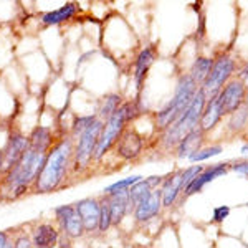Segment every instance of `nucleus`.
<instances>
[{
    "mask_svg": "<svg viewBox=\"0 0 248 248\" xmlns=\"http://www.w3.org/2000/svg\"><path fill=\"white\" fill-rule=\"evenodd\" d=\"M55 142L57 138L48 126L33 127V131L29 134V147L22 159L9 174L0 177V201H17L33 187L46 161L48 151Z\"/></svg>",
    "mask_w": 248,
    "mask_h": 248,
    "instance_id": "1",
    "label": "nucleus"
},
{
    "mask_svg": "<svg viewBox=\"0 0 248 248\" xmlns=\"http://www.w3.org/2000/svg\"><path fill=\"white\" fill-rule=\"evenodd\" d=\"M73 154H75V139L70 134L62 136L57 142L48 151L46 161L43 169L40 170L33 189L37 194H51L58 189L65 187L66 179L70 177L71 167H73Z\"/></svg>",
    "mask_w": 248,
    "mask_h": 248,
    "instance_id": "2",
    "label": "nucleus"
},
{
    "mask_svg": "<svg viewBox=\"0 0 248 248\" xmlns=\"http://www.w3.org/2000/svg\"><path fill=\"white\" fill-rule=\"evenodd\" d=\"M139 113L141 111L138 108V103L126 101L119 106V109L108 121H105V126H103L101 136H99L98 146H96L93 155V162H99L105 159V155L113 149L114 144L118 142V139L121 138V134L126 129V124L138 118Z\"/></svg>",
    "mask_w": 248,
    "mask_h": 248,
    "instance_id": "3",
    "label": "nucleus"
},
{
    "mask_svg": "<svg viewBox=\"0 0 248 248\" xmlns=\"http://www.w3.org/2000/svg\"><path fill=\"white\" fill-rule=\"evenodd\" d=\"M205 103H207V96L202 91V88H199L189 108L179 116L177 121L174 124H170V126L164 131L162 142L167 149L177 147V144L181 142L187 134H190L192 131L197 129L199 123H201V118H202V113H203V108H205Z\"/></svg>",
    "mask_w": 248,
    "mask_h": 248,
    "instance_id": "4",
    "label": "nucleus"
},
{
    "mask_svg": "<svg viewBox=\"0 0 248 248\" xmlns=\"http://www.w3.org/2000/svg\"><path fill=\"white\" fill-rule=\"evenodd\" d=\"M199 88L201 86L190 78V75H182V77L179 78L172 99L157 113V126L161 127V129L166 131L170 124H174L177 121L179 116L189 108Z\"/></svg>",
    "mask_w": 248,
    "mask_h": 248,
    "instance_id": "5",
    "label": "nucleus"
},
{
    "mask_svg": "<svg viewBox=\"0 0 248 248\" xmlns=\"http://www.w3.org/2000/svg\"><path fill=\"white\" fill-rule=\"evenodd\" d=\"M105 123L101 119H96L90 127L75 141V154H73V174H81L86 169H90L93 162V155L98 146L99 136H101Z\"/></svg>",
    "mask_w": 248,
    "mask_h": 248,
    "instance_id": "6",
    "label": "nucleus"
},
{
    "mask_svg": "<svg viewBox=\"0 0 248 248\" xmlns=\"http://www.w3.org/2000/svg\"><path fill=\"white\" fill-rule=\"evenodd\" d=\"M235 71V60L229 55H222L214 62L212 70L207 77L205 81L202 83V91L205 93L207 98L217 96L222 88L230 81V77Z\"/></svg>",
    "mask_w": 248,
    "mask_h": 248,
    "instance_id": "7",
    "label": "nucleus"
},
{
    "mask_svg": "<svg viewBox=\"0 0 248 248\" xmlns=\"http://www.w3.org/2000/svg\"><path fill=\"white\" fill-rule=\"evenodd\" d=\"M55 222L57 227L65 235L66 238H81L85 235V229H83V222L79 218L75 203H65V205H58L53 210Z\"/></svg>",
    "mask_w": 248,
    "mask_h": 248,
    "instance_id": "8",
    "label": "nucleus"
},
{
    "mask_svg": "<svg viewBox=\"0 0 248 248\" xmlns=\"http://www.w3.org/2000/svg\"><path fill=\"white\" fill-rule=\"evenodd\" d=\"M29 147V136L22 133H12L5 147L0 151V177L14 169Z\"/></svg>",
    "mask_w": 248,
    "mask_h": 248,
    "instance_id": "9",
    "label": "nucleus"
},
{
    "mask_svg": "<svg viewBox=\"0 0 248 248\" xmlns=\"http://www.w3.org/2000/svg\"><path fill=\"white\" fill-rule=\"evenodd\" d=\"M247 85L242 79H230L222 91L218 93V103L222 108V114H233L242 106H245Z\"/></svg>",
    "mask_w": 248,
    "mask_h": 248,
    "instance_id": "10",
    "label": "nucleus"
},
{
    "mask_svg": "<svg viewBox=\"0 0 248 248\" xmlns=\"http://www.w3.org/2000/svg\"><path fill=\"white\" fill-rule=\"evenodd\" d=\"M79 218L83 222L85 233L93 235L98 232L99 227V214H101V201L96 197H86L75 203Z\"/></svg>",
    "mask_w": 248,
    "mask_h": 248,
    "instance_id": "11",
    "label": "nucleus"
},
{
    "mask_svg": "<svg viewBox=\"0 0 248 248\" xmlns=\"http://www.w3.org/2000/svg\"><path fill=\"white\" fill-rule=\"evenodd\" d=\"M30 240L33 248H58L62 232L50 222H42L31 229Z\"/></svg>",
    "mask_w": 248,
    "mask_h": 248,
    "instance_id": "12",
    "label": "nucleus"
},
{
    "mask_svg": "<svg viewBox=\"0 0 248 248\" xmlns=\"http://www.w3.org/2000/svg\"><path fill=\"white\" fill-rule=\"evenodd\" d=\"M162 210V194L161 189H155L134 207V218L139 223H146L151 218H155Z\"/></svg>",
    "mask_w": 248,
    "mask_h": 248,
    "instance_id": "13",
    "label": "nucleus"
},
{
    "mask_svg": "<svg viewBox=\"0 0 248 248\" xmlns=\"http://www.w3.org/2000/svg\"><path fill=\"white\" fill-rule=\"evenodd\" d=\"M229 169H230L229 164H215V166L203 167V170L189 184V186L186 187V190H184L182 194L186 195V197L197 194V192H201L203 187L207 186V184H210L212 181H215L217 177H222V175H225L227 172H229Z\"/></svg>",
    "mask_w": 248,
    "mask_h": 248,
    "instance_id": "14",
    "label": "nucleus"
},
{
    "mask_svg": "<svg viewBox=\"0 0 248 248\" xmlns=\"http://www.w3.org/2000/svg\"><path fill=\"white\" fill-rule=\"evenodd\" d=\"M114 149L119 157L126 159V161H133V159L138 157L142 151L141 136H138L134 131H131L126 127L124 133L121 134V138L118 139V142L114 144Z\"/></svg>",
    "mask_w": 248,
    "mask_h": 248,
    "instance_id": "15",
    "label": "nucleus"
},
{
    "mask_svg": "<svg viewBox=\"0 0 248 248\" xmlns=\"http://www.w3.org/2000/svg\"><path fill=\"white\" fill-rule=\"evenodd\" d=\"M155 60V50L154 46H146L139 51V55L136 57L134 60V83H136V88L138 91L142 90L144 86V81H146V77H147V71H149L151 65L154 63Z\"/></svg>",
    "mask_w": 248,
    "mask_h": 248,
    "instance_id": "16",
    "label": "nucleus"
},
{
    "mask_svg": "<svg viewBox=\"0 0 248 248\" xmlns=\"http://www.w3.org/2000/svg\"><path fill=\"white\" fill-rule=\"evenodd\" d=\"M222 118H223V114H222V108H220V103H218V94L212 96V98H207L201 123H199V129H201L203 134L209 133V131H212L217 126Z\"/></svg>",
    "mask_w": 248,
    "mask_h": 248,
    "instance_id": "17",
    "label": "nucleus"
},
{
    "mask_svg": "<svg viewBox=\"0 0 248 248\" xmlns=\"http://www.w3.org/2000/svg\"><path fill=\"white\" fill-rule=\"evenodd\" d=\"M161 194H162V207L174 205L177 197L182 194V170L174 172L167 179H164Z\"/></svg>",
    "mask_w": 248,
    "mask_h": 248,
    "instance_id": "18",
    "label": "nucleus"
},
{
    "mask_svg": "<svg viewBox=\"0 0 248 248\" xmlns=\"http://www.w3.org/2000/svg\"><path fill=\"white\" fill-rule=\"evenodd\" d=\"M78 14V3L68 2L65 5L58 7L55 10H50L46 14L42 15V23L45 27H53V25H62V23L70 22L75 15Z\"/></svg>",
    "mask_w": 248,
    "mask_h": 248,
    "instance_id": "19",
    "label": "nucleus"
},
{
    "mask_svg": "<svg viewBox=\"0 0 248 248\" xmlns=\"http://www.w3.org/2000/svg\"><path fill=\"white\" fill-rule=\"evenodd\" d=\"M108 203H109V210H111V218H113V225H119L123 222V218L126 217V214L131 210L129 205V195L126 192H121V194H116L108 197Z\"/></svg>",
    "mask_w": 248,
    "mask_h": 248,
    "instance_id": "20",
    "label": "nucleus"
},
{
    "mask_svg": "<svg viewBox=\"0 0 248 248\" xmlns=\"http://www.w3.org/2000/svg\"><path fill=\"white\" fill-rule=\"evenodd\" d=\"M202 142H203V133L201 129L192 131L190 134H187L181 142L177 144V155L181 159H189L192 154H195L197 151L202 149Z\"/></svg>",
    "mask_w": 248,
    "mask_h": 248,
    "instance_id": "21",
    "label": "nucleus"
},
{
    "mask_svg": "<svg viewBox=\"0 0 248 248\" xmlns=\"http://www.w3.org/2000/svg\"><path fill=\"white\" fill-rule=\"evenodd\" d=\"M121 105H123V99L118 93L106 94L105 98H103L101 105H99V109H98V113H96V116H98V119H101V121L105 123L119 109Z\"/></svg>",
    "mask_w": 248,
    "mask_h": 248,
    "instance_id": "22",
    "label": "nucleus"
},
{
    "mask_svg": "<svg viewBox=\"0 0 248 248\" xmlns=\"http://www.w3.org/2000/svg\"><path fill=\"white\" fill-rule=\"evenodd\" d=\"M212 65H214V60L210 58H205V57H201L195 60V63L192 65L190 68V78L197 83L199 86H202V83L205 81L207 77H209L210 70H212Z\"/></svg>",
    "mask_w": 248,
    "mask_h": 248,
    "instance_id": "23",
    "label": "nucleus"
},
{
    "mask_svg": "<svg viewBox=\"0 0 248 248\" xmlns=\"http://www.w3.org/2000/svg\"><path fill=\"white\" fill-rule=\"evenodd\" d=\"M154 189L151 187V184L147 179H141L139 182H136L133 187H131L129 190H127V195H129V205L131 209H134L136 205H138L139 202L144 201V199L147 197V195L151 194Z\"/></svg>",
    "mask_w": 248,
    "mask_h": 248,
    "instance_id": "24",
    "label": "nucleus"
},
{
    "mask_svg": "<svg viewBox=\"0 0 248 248\" xmlns=\"http://www.w3.org/2000/svg\"><path fill=\"white\" fill-rule=\"evenodd\" d=\"M96 119H98V116H96V113H93V114H81V116H77L75 118V121H73V124H71V131H70V138L71 139H77L81 136L85 131L88 129V127L93 124Z\"/></svg>",
    "mask_w": 248,
    "mask_h": 248,
    "instance_id": "25",
    "label": "nucleus"
},
{
    "mask_svg": "<svg viewBox=\"0 0 248 248\" xmlns=\"http://www.w3.org/2000/svg\"><path fill=\"white\" fill-rule=\"evenodd\" d=\"M141 179H142L141 175H133V177L119 179V181L113 182L111 186L105 187V190H103V195H108V197H111V195H116V194H121V192L129 190L131 187H133L136 182L141 181Z\"/></svg>",
    "mask_w": 248,
    "mask_h": 248,
    "instance_id": "26",
    "label": "nucleus"
},
{
    "mask_svg": "<svg viewBox=\"0 0 248 248\" xmlns=\"http://www.w3.org/2000/svg\"><path fill=\"white\" fill-rule=\"evenodd\" d=\"M99 201H101V214H99L98 233H106V232L113 227V218H111V210H109V203H108L106 195H103Z\"/></svg>",
    "mask_w": 248,
    "mask_h": 248,
    "instance_id": "27",
    "label": "nucleus"
},
{
    "mask_svg": "<svg viewBox=\"0 0 248 248\" xmlns=\"http://www.w3.org/2000/svg\"><path fill=\"white\" fill-rule=\"evenodd\" d=\"M222 146H210V147H203V149L197 151L195 154H192L189 157V161L192 162H202V161H207L210 157H215V155L222 154Z\"/></svg>",
    "mask_w": 248,
    "mask_h": 248,
    "instance_id": "28",
    "label": "nucleus"
},
{
    "mask_svg": "<svg viewBox=\"0 0 248 248\" xmlns=\"http://www.w3.org/2000/svg\"><path fill=\"white\" fill-rule=\"evenodd\" d=\"M248 121V108L247 106H242L238 111H235L233 114H230V129L232 131H240L243 126H245V123Z\"/></svg>",
    "mask_w": 248,
    "mask_h": 248,
    "instance_id": "29",
    "label": "nucleus"
},
{
    "mask_svg": "<svg viewBox=\"0 0 248 248\" xmlns=\"http://www.w3.org/2000/svg\"><path fill=\"white\" fill-rule=\"evenodd\" d=\"M230 215V207L229 205H218V207H215L214 209V215H212V220L214 222H223L227 217Z\"/></svg>",
    "mask_w": 248,
    "mask_h": 248,
    "instance_id": "30",
    "label": "nucleus"
},
{
    "mask_svg": "<svg viewBox=\"0 0 248 248\" xmlns=\"http://www.w3.org/2000/svg\"><path fill=\"white\" fill-rule=\"evenodd\" d=\"M14 248H33L30 235H27V233L17 235V237L14 238Z\"/></svg>",
    "mask_w": 248,
    "mask_h": 248,
    "instance_id": "31",
    "label": "nucleus"
},
{
    "mask_svg": "<svg viewBox=\"0 0 248 248\" xmlns=\"http://www.w3.org/2000/svg\"><path fill=\"white\" fill-rule=\"evenodd\" d=\"M0 248H14V237L5 230H0Z\"/></svg>",
    "mask_w": 248,
    "mask_h": 248,
    "instance_id": "32",
    "label": "nucleus"
},
{
    "mask_svg": "<svg viewBox=\"0 0 248 248\" xmlns=\"http://www.w3.org/2000/svg\"><path fill=\"white\" fill-rule=\"evenodd\" d=\"M230 169L235 170V172H238V174H242V175H247V177H248V161L233 164V166H232Z\"/></svg>",
    "mask_w": 248,
    "mask_h": 248,
    "instance_id": "33",
    "label": "nucleus"
},
{
    "mask_svg": "<svg viewBox=\"0 0 248 248\" xmlns=\"http://www.w3.org/2000/svg\"><path fill=\"white\" fill-rule=\"evenodd\" d=\"M238 79H242L243 83H248V65L242 70V73H240V78Z\"/></svg>",
    "mask_w": 248,
    "mask_h": 248,
    "instance_id": "34",
    "label": "nucleus"
},
{
    "mask_svg": "<svg viewBox=\"0 0 248 248\" xmlns=\"http://www.w3.org/2000/svg\"><path fill=\"white\" fill-rule=\"evenodd\" d=\"M240 153H242L243 155H248V144H245V146H242V149H240Z\"/></svg>",
    "mask_w": 248,
    "mask_h": 248,
    "instance_id": "35",
    "label": "nucleus"
},
{
    "mask_svg": "<svg viewBox=\"0 0 248 248\" xmlns=\"http://www.w3.org/2000/svg\"><path fill=\"white\" fill-rule=\"evenodd\" d=\"M245 106L248 108V88H247V98H245Z\"/></svg>",
    "mask_w": 248,
    "mask_h": 248,
    "instance_id": "36",
    "label": "nucleus"
}]
</instances>
